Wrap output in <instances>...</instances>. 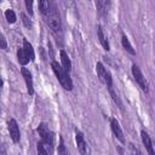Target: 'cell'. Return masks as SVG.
<instances>
[{
	"label": "cell",
	"mask_w": 155,
	"mask_h": 155,
	"mask_svg": "<svg viewBox=\"0 0 155 155\" xmlns=\"http://www.w3.org/2000/svg\"><path fill=\"white\" fill-rule=\"evenodd\" d=\"M51 67H52L53 73H54L56 76H57V80L59 81V84H61L65 90H68V91L73 90V82H71V79H70V76H69V73H67V71L63 69V67H62L61 64H58V62H56V61H52V62H51Z\"/></svg>",
	"instance_id": "obj_1"
},
{
	"label": "cell",
	"mask_w": 155,
	"mask_h": 155,
	"mask_svg": "<svg viewBox=\"0 0 155 155\" xmlns=\"http://www.w3.org/2000/svg\"><path fill=\"white\" fill-rule=\"evenodd\" d=\"M132 75H133V78H134L136 82L140 86V88H142L144 92H148V82H147V80H145V78H144V75H143V73L140 71L139 67L136 65V64L132 65Z\"/></svg>",
	"instance_id": "obj_2"
},
{
	"label": "cell",
	"mask_w": 155,
	"mask_h": 155,
	"mask_svg": "<svg viewBox=\"0 0 155 155\" xmlns=\"http://www.w3.org/2000/svg\"><path fill=\"white\" fill-rule=\"evenodd\" d=\"M75 140H76V145H78V150L80 151L81 155H88V147L87 143L85 140V137L82 134L81 131L76 130L75 131Z\"/></svg>",
	"instance_id": "obj_3"
},
{
	"label": "cell",
	"mask_w": 155,
	"mask_h": 155,
	"mask_svg": "<svg viewBox=\"0 0 155 155\" xmlns=\"http://www.w3.org/2000/svg\"><path fill=\"white\" fill-rule=\"evenodd\" d=\"M47 23H48L50 28H51L54 33L61 31V28H62V25H61V19H59V16H58L56 12H51V11H50V13L47 15Z\"/></svg>",
	"instance_id": "obj_4"
},
{
	"label": "cell",
	"mask_w": 155,
	"mask_h": 155,
	"mask_svg": "<svg viewBox=\"0 0 155 155\" xmlns=\"http://www.w3.org/2000/svg\"><path fill=\"white\" fill-rule=\"evenodd\" d=\"M8 131H10V136L13 143H18L21 139V133H19V127L18 124L15 119H10L8 121Z\"/></svg>",
	"instance_id": "obj_5"
},
{
	"label": "cell",
	"mask_w": 155,
	"mask_h": 155,
	"mask_svg": "<svg viewBox=\"0 0 155 155\" xmlns=\"http://www.w3.org/2000/svg\"><path fill=\"white\" fill-rule=\"evenodd\" d=\"M110 127H111V131H113V133L115 134V137H116L121 143H125L124 132H122V130H121V127H120V125H119V122H117L116 119H111V120H110Z\"/></svg>",
	"instance_id": "obj_6"
},
{
	"label": "cell",
	"mask_w": 155,
	"mask_h": 155,
	"mask_svg": "<svg viewBox=\"0 0 155 155\" xmlns=\"http://www.w3.org/2000/svg\"><path fill=\"white\" fill-rule=\"evenodd\" d=\"M21 73H22V75H23V78H24L28 93H29L30 96L34 94V87H33V80H31V74H30V71H29L27 68H22V69H21Z\"/></svg>",
	"instance_id": "obj_7"
},
{
	"label": "cell",
	"mask_w": 155,
	"mask_h": 155,
	"mask_svg": "<svg viewBox=\"0 0 155 155\" xmlns=\"http://www.w3.org/2000/svg\"><path fill=\"white\" fill-rule=\"evenodd\" d=\"M140 137H142V142H143L145 149L148 150L149 155H155V151H154V148H153V143H151V139H150L149 134L145 131H142L140 132Z\"/></svg>",
	"instance_id": "obj_8"
},
{
	"label": "cell",
	"mask_w": 155,
	"mask_h": 155,
	"mask_svg": "<svg viewBox=\"0 0 155 155\" xmlns=\"http://www.w3.org/2000/svg\"><path fill=\"white\" fill-rule=\"evenodd\" d=\"M59 56H61V62H62L63 69H64L67 73H69L70 69H71V62H70V58H69L68 53H67L64 50H61V51H59Z\"/></svg>",
	"instance_id": "obj_9"
},
{
	"label": "cell",
	"mask_w": 155,
	"mask_h": 155,
	"mask_svg": "<svg viewBox=\"0 0 155 155\" xmlns=\"http://www.w3.org/2000/svg\"><path fill=\"white\" fill-rule=\"evenodd\" d=\"M23 48H24V52H25L27 57L29 58V61H34L35 59V52H34L33 45L27 39L23 40Z\"/></svg>",
	"instance_id": "obj_10"
},
{
	"label": "cell",
	"mask_w": 155,
	"mask_h": 155,
	"mask_svg": "<svg viewBox=\"0 0 155 155\" xmlns=\"http://www.w3.org/2000/svg\"><path fill=\"white\" fill-rule=\"evenodd\" d=\"M97 35H98L99 42L102 44L103 48H104L105 51H109V50H110V46H109V42H108V40H107V38H105V35H104L103 29H102V27H101V25H98V27H97Z\"/></svg>",
	"instance_id": "obj_11"
},
{
	"label": "cell",
	"mask_w": 155,
	"mask_h": 155,
	"mask_svg": "<svg viewBox=\"0 0 155 155\" xmlns=\"http://www.w3.org/2000/svg\"><path fill=\"white\" fill-rule=\"evenodd\" d=\"M96 71H97V75H98V78H99V80L103 82V84H105V76H107V69L104 68V65L101 63V62H98L97 64H96Z\"/></svg>",
	"instance_id": "obj_12"
},
{
	"label": "cell",
	"mask_w": 155,
	"mask_h": 155,
	"mask_svg": "<svg viewBox=\"0 0 155 155\" xmlns=\"http://www.w3.org/2000/svg\"><path fill=\"white\" fill-rule=\"evenodd\" d=\"M121 44H122L124 48H125L127 52H130L131 54H136V51L133 50V47H132V45H131V42H130V40H128V38H127L126 35H122V38H121Z\"/></svg>",
	"instance_id": "obj_13"
},
{
	"label": "cell",
	"mask_w": 155,
	"mask_h": 155,
	"mask_svg": "<svg viewBox=\"0 0 155 155\" xmlns=\"http://www.w3.org/2000/svg\"><path fill=\"white\" fill-rule=\"evenodd\" d=\"M17 58H18V62L22 64V65H25L28 64L29 62V58L27 57L25 52H24V48H18L17 50Z\"/></svg>",
	"instance_id": "obj_14"
},
{
	"label": "cell",
	"mask_w": 155,
	"mask_h": 155,
	"mask_svg": "<svg viewBox=\"0 0 155 155\" xmlns=\"http://www.w3.org/2000/svg\"><path fill=\"white\" fill-rule=\"evenodd\" d=\"M39 10L41 11V13L48 15V13H50V2L46 1V0L39 1Z\"/></svg>",
	"instance_id": "obj_15"
},
{
	"label": "cell",
	"mask_w": 155,
	"mask_h": 155,
	"mask_svg": "<svg viewBox=\"0 0 155 155\" xmlns=\"http://www.w3.org/2000/svg\"><path fill=\"white\" fill-rule=\"evenodd\" d=\"M5 18L7 19V22H8V23H15V22H16V19H17L16 13H15L12 10H10V8L5 11Z\"/></svg>",
	"instance_id": "obj_16"
},
{
	"label": "cell",
	"mask_w": 155,
	"mask_h": 155,
	"mask_svg": "<svg viewBox=\"0 0 155 155\" xmlns=\"http://www.w3.org/2000/svg\"><path fill=\"white\" fill-rule=\"evenodd\" d=\"M38 132H39L40 137L44 138V137L50 132V130H48V127H47V125H46L45 122H41V124L39 125V127H38Z\"/></svg>",
	"instance_id": "obj_17"
},
{
	"label": "cell",
	"mask_w": 155,
	"mask_h": 155,
	"mask_svg": "<svg viewBox=\"0 0 155 155\" xmlns=\"http://www.w3.org/2000/svg\"><path fill=\"white\" fill-rule=\"evenodd\" d=\"M36 149H38V155H48V151H47V149H46L45 144H44L41 140L38 143Z\"/></svg>",
	"instance_id": "obj_18"
},
{
	"label": "cell",
	"mask_w": 155,
	"mask_h": 155,
	"mask_svg": "<svg viewBox=\"0 0 155 155\" xmlns=\"http://www.w3.org/2000/svg\"><path fill=\"white\" fill-rule=\"evenodd\" d=\"M108 90H109V93H110V96L113 97V101H114L115 103H117V105L121 108V107H122V104H121V101H120V98L117 97V94L115 93V91L113 90V86H111V87H108Z\"/></svg>",
	"instance_id": "obj_19"
},
{
	"label": "cell",
	"mask_w": 155,
	"mask_h": 155,
	"mask_svg": "<svg viewBox=\"0 0 155 155\" xmlns=\"http://www.w3.org/2000/svg\"><path fill=\"white\" fill-rule=\"evenodd\" d=\"M58 155H69V153L65 149V145H64V143H63L62 139H61V144L58 145Z\"/></svg>",
	"instance_id": "obj_20"
},
{
	"label": "cell",
	"mask_w": 155,
	"mask_h": 155,
	"mask_svg": "<svg viewBox=\"0 0 155 155\" xmlns=\"http://www.w3.org/2000/svg\"><path fill=\"white\" fill-rule=\"evenodd\" d=\"M21 17H22V22H23V24H24L27 28H31V22H30V19L28 18V16H27L25 13H22Z\"/></svg>",
	"instance_id": "obj_21"
},
{
	"label": "cell",
	"mask_w": 155,
	"mask_h": 155,
	"mask_svg": "<svg viewBox=\"0 0 155 155\" xmlns=\"http://www.w3.org/2000/svg\"><path fill=\"white\" fill-rule=\"evenodd\" d=\"M130 150H131L132 155H142V153L138 150V148L134 144H132V143H130Z\"/></svg>",
	"instance_id": "obj_22"
},
{
	"label": "cell",
	"mask_w": 155,
	"mask_h": 155,
	"mask_svg": "<svg viewBox=\"0 0 155 155\" xmlns=\"http://www.w3.org/2000/svg\"><path fill=\"white\" fill-rule=\"evenodd\" d=\"M25 7H27V11L29 12V15L31 16L33 15V1L25 0Z\"/></svg>",
	"instance_id": "obj_23"
},
{
	"label": "cell",
	"mask_w": 155,
	"mask_h": 155,
	"mask_svg": "<svg viewBox=\"0 0 155 155\" xmlns=\"http://www.w3.org/2000/svg\"><path fill=\"white\" fill-rule=\"evenodd\" d=\"M0 42H1V48L2 50H6L7 48V42H6V39H5V36L2 34L0 35Z\"/></svg>",
	"instance_id": "obj_24"
}]
</instances>
